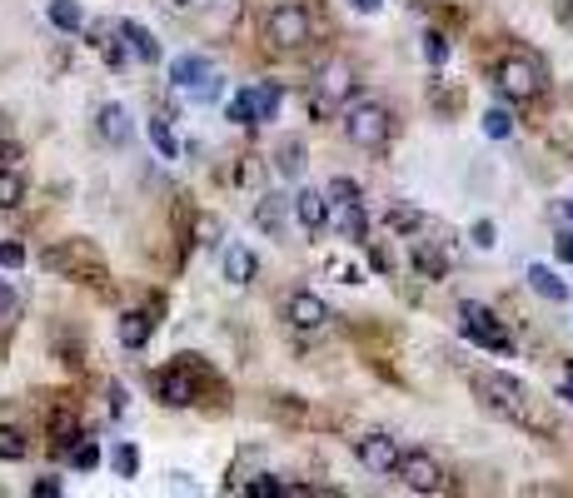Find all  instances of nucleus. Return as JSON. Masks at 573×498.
Listing matches in <instances>:
<instances>
[{
  "label": "nucleus",
  "mask_w": 573,
  "mask_h": 498,
  "mask_svg": "<svg viewBox=\"0 0 573 498\" xmlns=\"http://www.w3.org/2000/svg\"><path fill=\"white\" fill-rule=\"evenodd\" d=\"M264 40H270L274 50H304L314 40L310 10H304L300 0H280V5H270V15H264Z\"/></svg>",
  "instance_id": "nucleus-1"
},
{
  "label": "nucleus",
  "mask_w": 573,
  "mask_h": 498,
  "mask_svg": "<svg viewBox=\"0 0 573 498\" xmlns=\"http://www.w3.org/2000/svg\"><path fill=\"white\" fill-rule=\"evenodd\" d=\"M389 130H394L389 105H379V100L344 105V135H349V145H359V150H379V145L389 140Z\"/></svg>",
  "instance_id": "nucleus-2"
},
{
  "label": "nucleus",
  "mask_w": 573,
  "mask_h": 498,
  "mask_svg": "<svg viewBox=\"0 0 573 498\" xmlns=\"http://www.w3.org/2000/svg\"><path fill=\"white\" fill-rule=\"evenodd\" d=\"M498 90H504L514 105H528V100H538V95L548 90V70L538 66L534 56H508L504 66H498Z\"/></svg>",
  "instance_id": "nucleus-3"
},
{
  "label": "nucleus",
  "mask_w": 573,
  "mask_h": 498,
  "mask_svg": "<svg viewBox=\"0 0 573 498\" xmlns=\"http://www.w3.org/2000/svg\"><path fill=\"white\" fill-rule=\"evenodd\" d=\"M459 330H464V339H469V344L494 349V354H508V330L494 320V310H489V304L464 300V304H459Z\"/></svg>",
  "instance_id": "nucleus-4"
},
{
  "label": "nucleus",
  "mask_w": 573,
  "mask_h": 498,
  "mask_svg": "<svg viewBox=\"0 0 573 498\" xmlns=\"http://www.w3.org/2000/svg\"><path fill=\"white\" fill-rule=\"evenodd\" d=\"M479 399L494 409V414H504V419H518L524 414V404H528V394H524V384L518 379H508V374H479Z\"/></svg>",
  "instance_id": "nucleus-5"
},
{
  "label": "nucleus",
  "mask_w": 573,
  "mask_h": 498,
  "mask_svg": "<svg viewBox=\"0 0 573 498\" xmlns=\"http://www.w3.org/2000/svg\"><path fill=\"white\" fill-rule=\"evenodd\" d=\"M399 483H404L409 493H444V469L434 453L424 449H409L404 459H399Z\"/></svg>",
  "instance_id": "nucleus-6"
},
{
  "label": "nucleus",
  "mask_w": 573,
  "mask_h": 498,
  "mask_svg": "<svg viewBox=\"0 0 573 498\" xmlns=\"http://www.w3.org/2000/svg\"><path fill=\"white\" fill-rule=\"evenodd\" d=\"M354 453L369 473H399V459H404L394 433H364V439L354 443Z\"/></svg>",
  "instance_id": "nucleus-7"
},
{
  "label": "nucleus",
  "mask_w": 573,
  "mask_h": 498,
  "mask_svg": "<svg viewBox=\"0 0 573 498\" xmlns=\"http://www.w3.org/2000/svg\"><path fill=\"white\" fill-rule=\"evenodd\" d=\"M284 320L294 324L300 334H320L329 320H334V310L320 300V294H310V290H300V294H290V304H284Z\"/></svg>",
  "instance_id": "nucleus-8"
},
{
  "label": "nucleus",
  "mask_w": 573,
  "mask_h": 498,
  "mask_svg": "<svg viewBox=\"0 0 573 498\" xmlns=\"http://www.w3.org/2000/svg\"><path fill=\"white\" fill-rule=\"evenodd\" d=\"M290 215H294V195H280V189H270V195L254 205V225L270 239H280L284 229H290Z\"/></svg>",
  "instance_id": "nucleus-9"
},
{
  "label": "nucleus",
  "mask_w": 573,
  "mask_h": 498,
  "mask_svg": "<svg viewBox=\"0 0 573 498\" xmlns=\"http://www.w3.org/2000/svg\"><path fill=\"white\" fill-rule=\"evenodd\" d=\"M294 225L304 229V235H320V229L329 225V195L324 189H294Z\"/></svg>",
  "instance_id": "nucleus-10"
},
{
  "label": "nucleus",
  "mask_w": 573,
  "mask_h": 498,
  "mask_svg": "<svg viewBox=\"0 0 573 498\" xmlns=\"http://www.w3.org/2000/svg\"><path fill=\"white\" fill-rule=\"evenodd\" d=\"M155 399L165 409H185L195 399V384H189V369H160L155 374Z\"/></svg>",
  "instance_id": "nucleus-11"
},
{
  "label": "nucleus",
  "mask_w": 573,
  "mask_h": 498,
  "mask_svg": "<svg viewBox=\"0 0 573 498\" xmlns=\"http://www.w3.org/2000/svg\"><path fill=\"white\" fill-rule=\"evenodd\" d=\"M95 130H100V140H110V145H130V135H135V125H130V110L125 105H100L95 110Z\"/></svg>",
  "instance_id": "nucleus-12"
},
{
  "label": "nucleus",
  "mask_w": 573,
  "mask_h": 498,
  "mask_svg": "<svg viewBox=\"0 0 573 498\" xmlns=\"http://www.w3.org/2000/svg\"><path fill=\"white\" fill-rule=\"evenodd\" d=\"M90 36H95V50H100L105 66H110V70H125V60L135 56L130 40H125V30H120V25H95Z\"/></svg>",
  "instance_id": "nucleus-13"
},
{
  "label": "nucleus",
  "mask_w": 573,
  "mask_h": 498,
  "mask_svg": "<svg viewBox=\"0 0 573 498\" xmlns=\"http://www.w3.org/2000/svg\"><path fill=\"white\" fill-rule=\"evenodd\" d=\"M329 225H334V235L339 239H349V245H364V235H369V215H364V205H339L334 215H329Z\"/></svg>",
  "instance_id": "nucleus-14"
},
{
  "label": "nucleus",
  "mask_w": 573,
  "mask_h": 498,
  "mask_svg": "<svg viewBox=\"0 0 573 498\" xmlns=\"http://www.w3.org/2000/svg\"><path fill=\"white\" fill-rule=\"evenodd\" d=\"M210 70H215V66H210V56H195V50H189V56L169 60V85H175V90H195Z\"/></svg>",
  "instance_id": "nucleus-15"
},
{
  "label": "nucleus",
  "mask_w": 573,
  "mask_h": 498,
  "mask_svg": "<svg viewBox=\"0 0 573 498\" xmlns=\"http://www.w3.org/2000/svg\"><path fill=\"white\" fill-rule=\"evenodd\" d=\"M125 40H130L135 60H145V66H160V40H155V30H145L140 20H120Z\"/></svg>",
  "instance_id": "nucleus-16"
},
{
  "label": "nucleus",
  "mask_w": 573,
  "mask_h": 498,
  "mask_svg": "<svg viewBox=\"0 0 573 498\" xmlns=\"http://www.w3.org/2000/svg\"><path fill=\"white\" fill-rule=\"evenodd\" d=\"M528 290H534L538 300H548V304H564L568 300V284L558 279L548 264H528Z\"/></svg>",
  "instance_id": "nucleus-17"
},
{
  "label": "nucleus",
  "mask_w": 573,
  "mask_h": 498,
  "mask_svg": "<svg viewBox=\"0 0 573 498\" xmlns=\"http://www.w3.org/2000/svg\"><path fill=\"white\" fill-rule=\"evenodd\" d=\"M115 334H120L125 349H145V344H150V334H155V320H150V314H140V310H130V314H120Z\"/></svg>",
  "instance_id": "nucleus-18"
},
{
  "label": "nucleus",
  "mask_w": 573,
  "mask_h": 498,
  "mask_svg": "<svg viewBox=\"0 0 573 498\" xmlns=\"http://www.w3.org/2000/svg\"><path fill=\"white\" fill-rule=\"evenodd\" d=\"M254 274H260V259H254V249L230 245V249H225V279H230V284H254Z\"/></svg>",
  "instance_id": "nucleus-19"
},
{
  "label": "nucleus",
  "mask_w": 573,
  "mask_h": 498,
  "mask_svg": "<svg viewBox=\"0 0 573 498\" xmlns=\"http://www.w3.org/2000/svg\"><path fill=\"white\" fill-rule=\"evenodd\" d=\"M250 95H254V120H260V125L280 115V105H284L280 80H260V85H250Z\"/></svg>",
  "instance_id": "nucleus-20"
},
{
  "label": "nucleus",
  "mask_w": 573,
  "mask_h": 498,
  "mask_svg": "<svg viewBox=\"0 0 573 498\" xmlns=\"http://www.w3.org/2000/svg\"><path fill=\"white\" fill-rule=\"evenodd\" d=\"M349 85H354V80H349V66H344V60H329V66L320 70V95H324V100H344Z\"/></svg>",
  "instance_id": "nucleus-21"
},
{
  "label": "nucleus",
  "mask_w": 573,
  "mask_h": 498,
  "mask_svg": "<svg viewBox=\"0 0 573 498\" xmlns=\"http://www.w3.org/2000/svg\"><path fill=\"white\" fill-rule=\"evenodd\" d=\"M50 25L66 30V36H76V30L85 25V10L76 5V0H50Z\"/></svg>",
  "instance_id": "nucleus-22"
},
{
  "label": "nucleus",
  "mask_w": 573,
  "mask_h": 498,
  "mask_svg": "<svg viewBox=\"0 0 573 498\" xmlns=\"http://www.w3.org/2000/svg\"><path fill=\"white\" fill-rule=\"evenodd\" d=\"M30 453V439L15 429V423H0V459L5 463H20Z\"/></svg>",
  "instance_id": "nucleus-23"
},
{
  "label": "nucleus",
  "mask_w": 573,
  "mask_h": 498,
  "mask_svg": "<svg viewBox=\"0 0 573 498\" xmlns=\"http://www.w3.org/2000/svg\"><path fill=\"white\" fill-rule=\"evenodd\" d=\"M20 199H26V175L0 169V209H20Z\"/></svg>",
  "instance_id": "nucleus-24"
},
{
  "label": "nucleus",
  "mask_w": 573,
  "mask_h": 498,
  "mask_svg": "<svg viewBox=\"0 0 573 498\" xmlns=\"http://www.w3.org/2000/svg\"><path fill=\"white\" fill-rule=\"evenodd\" d=\"M414 269H419V274H429V279H444V274H449V259H444L439 249L419 245V249H414Z\"/></svg>",
  "instance_id": "nucleus-25"
},
{
  "label": "nucleus",
  "mask_w": 573,
  "mask_h": 498,
  "mask_svg": "<svg viewBox=\"0 0 573 498\" xmlns=\"http://www.w3.org/2000/svg\"><path fill=\"white\" fill-rule=\"evenodd\" d=\"M230 120H235V125H245V130H254V125H260V120H254V95L250 90H235V95H230Z\"/></svg>",
  "instance_id": "nucleus-26"
},
{
  "label": "nucleus",
  "mask_w": 573,
  "mask_h": 498,
  "mask_svg": "<svg viewBox=\"0 0 573 498\" xmlns=\"http://www.w3.org/2000/svg\"><path fill=\"white\" fill-rule=\"evenodd\" d=\"M324 195H329V205H354V199H359V179L334 175V179L324 185Z\"/></svg>",
  "instance_id": "nucleus-27"
},
{
  "label": "nucleus",
  "mask_w": 573,
  "mask_h": 498,
  "mask_svg": "<svg viewBox=\"0 0 573 498\" xmlns=\"http://www.w3.org/2000/svg\"><path fill=\"white\" fill-rule=\"evenodd\" d=\"M70 463H76V473L100 469V443H95V439H80V443H76V453H70Z\"/></svg>",
  "instance_id": "nucleus-28"
},
{
  "label": "nucleus",
  "mask_w": 573,
  "mask_h": 498,
  "mask_svg": "<svg viewBox=\"0 0 573 498\" xmlns=\"http://www.w3.org/2000/svg\"><path fill=\"white\" fill-rule=\"evenodd\" d=\"M150 145L165 155V160H179V145H175V135H169L165 120H150Z\"/></svg>",
  "instance_id": "nucleus-29"
},
{
  "label": "nucleus",
  "mask_w": 573,
  "mask_h": 498,
  "mask_svg": "<svg viewBox=\"0 0 573 498\" xmlns=\"http://www.w3.org/2000/svg\"><path fill=\"white\" fill-rule=\"evenodd\" d=\"M200 5H210L215 25H235V20H240V10H245V0H200Z\"/></svg>",
  "instance_id": "nucleus-30"
},
{
  "label": "nucleus",
  "mask_w": 573,
  "mask_h": 498,
  "mask_svg": "<svg viewBox=\"0 0 573 498\" xmlns=\"http://www.w3.org/2000/svg\"><path fill=\"white\" fill-rule=\"evenodd\" d=\"M484 135H489V140H508V135H514L508 110H489V115H484Z\"/></svg>",
  "instance_id": "nucleus-31"
},
{
  "label": "nucleus",
  "mask_w": 573,
  "mask_h": 498,
  "mask_svg": "<svg viewBox=\"0 0 573 498\" xmlns=\"http://www.w3.org/2000/svg\"><path fill=\"white\" fill-rule=\"evenodd\" d=\"M115 473H120V479H135V473H140V453H135V443H120V449H115Z\"/></svg>",
  "instance_id": "nucleus-32"
},
{
  "label": "nucleus",
  "mask_w": 573,
  "mask_h": 498,
  "mask_svg": "<svg viewBox=\"0 0 573 498\" xmlns=\"http://www.w3.org/2000/svg\"><path fill=\"white\" fill-rule=\"evenodd\" d=\"M220 90H225V76H220V70H210V76L200 80V85H195V90H189V95H195L200 105H210V100H220Z\"/></svg>",
  "instance_id": "nucleus-33"
},
{
  "label": "nucleus",
  "mask_w": 573,
  "mask_h": 498,
  "mask_svg": "<svg viewBox=\"0 0 573 498\" xmlns=\"http://www.w3.org/2000/svg\"><path fill=\"white\" fill-rule=\"evenodd\" d=\"M280 175H300V140H284L280 145Z\"/></svg>",
  "instance_id": "nucleus-34"
},
{
  "label": "nucleus",
  "mask_w": 573,
  "mask_h": 498,
  "mask_svg": "<svg viewBox=\"0 0 573 498\" xmlns=\"http://www.w3.org/2000/svg\"><path fill=\"white\" fill-rule=\"evenodd\" d=\"M424 60H429V66H444V60H449V40H444V36H424Z\"/></svg>",
  "instance_id": "nucleus-35"
},
{
  "label": "nucleus",
  "mask_w": 573,
  "mask_h": 498,
  "mask_svg": "<svg viewBox=\"0 0 573 498\" xmlns=\"http://www.w3.org/2000/svg\"><path fill=\"white\" fill-rule=\"evenodd\" d=\"M20 264H26V245H15V239L0 245V269H20Z\"/></svg>",
  "instance_id": "nucleus-36"
},
{
  "label": "nucleus",
  "mask_w": 573,
  "mask_h": 498,
  "mask_svg": "<svg viewBox=\"0 0 573 498\" xmlns=\"http://www.w3.org/2000/svg\"><path fill=\"white\" fill-rule=\"evenodd\" d=\"M389 225H394V229H419L424 215H419V209H389Z\"/></svg>",
  "instance_id": "nucleus-37"
},
{
  "label": "nucleus",
  "mask_w": 573,
  "mask_h": 498,
  "mask_svg": "<svg viewBox=\"0 0 573 498\" xmlns=\"http://www.w3.org/2000/svg\"><path fill=\"white\" fill-rule=\"evenodd\" d=\"M245 493H250V498H274V493H290V489H284L280 479H260V483H250Z\"/></svg>",
  "instance_id": "nucleus-38"
},
{
  "label": "nucleus",
  "mask_w": 573,
  "mask_h": 498,
  "mask_svg": "<svg viewBox=\"0 0 573 498\" xmlns=\"http://www.w3.org/2000/svg\"><path fill=\"white\" fill-rule=\"evenodd\" d=\"M20 310V300H15V290H10L5 279H0V320H10V314Z\"/></svg>",
  "instance_id": "nucleus-39"
},
{
  "label": "nucleus",
  "mask_w": 573,
  "mask_h": 498,
  "mask_svg": "<svg viewBox=\"0 0 573 498\" xmlns=\"http://www.w3.org/2000/svg\"><path fill=\"white\" fill-rule=\"evenodd\" d=\"M30 493H36V498H60V479H36V483H30Z\"/></svg>",
  "instance_id": "nucleus-40"
},
{
  "label": "nucleus",
  "mask_w": 573,
  "mask_h": 498,
  "mask_svg": "<svg viewBox=\"0 0 573 498\" xmlns=\"http://www.w3.org/2000/svg\"><path fill=\"white\" fill-rule=\"evenodd\" d=\"M474 245H479V249H494V225H489V219H479V225H474Z\"/></svg>",
  "instance_id": "nucleus-41"
},
{
  "label": "nucleus",
  "mask_w": 573,
  "mask_h": 498,
  "mask_svg": "<svg viewBox=\"0 0 573 498\" xmlns=\"http://www.w3.org/2000/svg\"><path fill=\"white\" fill-rule=\"evenodd\" d=\"M558 394H564V399H568V404H573V359H568V364H564V379H558Z\"/></svg>",
  "instance_id": "nucleus-42"
},
{
  "label": "nucleus",
  "mask_w": 573,
  "mask_h": 498,
  "mask_svg": "<svg viewBox=\"0 0 573 498\" xmlns=\"http://www.w3.org/2000/svg\"><path fill=\"white\" fill-rule=\"evenodd\" d=\"M349 10H359V15H379V0H349Z\"/></svg>",
  "instance_id": "nucleus-43"
},
{
  "label": "nucleus",
  "mask_w": 573,
  "mask_h": 498,
  "mask_svg": "<svg viewBox=\"0 0 573 498\" xmlns=\"http://www.w3.org/2000/svg\"><path fill=\"white\" fill-rule=\"evenodd\" d=\"M110 409H115V414H125V389L120 384H110Z\"/></svg>",
  "instance_id": "nucleus-44"
},
{
  "label": "nucleus",
  "mask_w": 573,
  "mask_h": 498,
  "mask_svg": "<svg viewBox=\"0 0 573 498\" xmlns=\"http://www.w3.org/2000/svg\"><path fill=\"white\" fill-rule=\"evenodd\" d=\"M558 219H573V199H564V205L554 209V225H558Z\"/></svg>",
  "instance_id": "nucleus-45"
},
{
  "label": "nucleus",
  "mask_w": 573,
  "mask_h": 498,
  "mask_svg": "<svg viewBox=\"0 0 573 498\" xmlns=\"http://www.w3.org/2000/svg\"><path fill=\"white\" fill-rule=\"evenodd\" d=\"M5 155H10V140H5V135H0V160H5Z\"/></svg>",
  "instance_id": "nucleus-46"
},
{
  "label": "nucleus",
  "mask_w": 573,
  "mask_h": 498,
  "mask_svg": "<svg viewBox=\"0 0 573 498\" xmlns=\"http://www.w3.org/2000/svg\"><path fill=\"white\" fill-rule=\"evenodd\" d=\"M169 5H179V10H185V5H200V0H169Z\"/></svg>",
  "instance_id": "nucleus-47"
}]
</instances>
